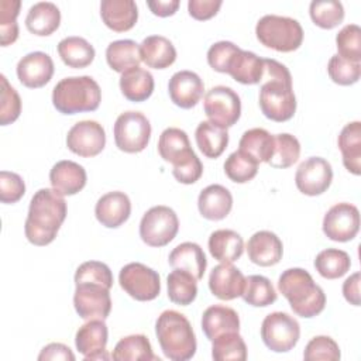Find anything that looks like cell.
Masks as SVG:
<instances>
[{"label":"cell","mask_w":361,"mask_h":361,"mask_svg":"<svg viewBox=\"0 0 361 361\" xmlns=\"http://www.w3.org/2000/svg\"><path fill=\"white\" fill-rule=\"evenodd\" d=\"M66 217V202L54 189L42 188L34 193L30 202L24 224L27 240L38 247L51 244Z\"/></svg>","instance_id":"1"},{"label":"cell","mask_w":361,"mask_h":361,"mask_svg":"<svg viewBox=\"0 0 361 361\" xmlns=\"http://www.w3.org/2000/svg\"><path fill=\"white\" fill-rule=\"evenodd\" d=\"M278 289L286 298L295 314L312 319L320 314L326 306L323 289L303 268L285 269L278 279Z\"/></svg>","instance_id":"2"},{"label":"cell","mask_w":361,"mask_h":361,"mask_svg":"<svg viewBox=\"0 0 361 361\" xmlns=\"http://www.w3.org/2000/svg\"><path fill=\"white\" fill-rule=\"evenodd\" d=\"M155 334L164 355L172 361L190 360L196 353V336L190 322L176 310H164L155 322Z\"/></svg>","instance_id":"3"},{"label":"cell","mask_w":361,"mask_h":361,"mask_svg":"<svg viewBox=\"0 0 361 361\" xmlns=\"http://www.w3.org/2000/svg\"><path fill=\"white\" fill-rule=\"evenodd\" d=\"M100 102V86L87 75L63 78L52 90V104L62 114L94 111Z\"/></svg>","instance_id":"4"},{"label":"cell","mask_w":361,"mask_h":361,"mask_svg":"<svg viewBox=\"0 0 361 361\" xmlns=\"http://www.w3.org/2000/svg\"><path fill=\"white\" fill-rule=\"evenodd\" d=\"M257 39L267 48L278 52L296 51L303 42V28L292 17L267 14L255 25Z\"/></svg>","instance_id":"5"},{"label":"cell","mask_w":361,"mask_h":361,"mask_svg":"<svg viewBox=\"0 0 361 361\" xmlns=\"http://www.w3.org/2000/svg\"><path fill=\"white\" fill-rule=\"evenodd\" d=\"M259 109L262 114L276 123L290 120L296 111V97L292 89V80L271 79L261 85Z\"/></svg>","instance_id":"6"},{"label":"cell","mask_w":361,"mask_h":361,"mask_svg":"<svg viewBox=\"0 0 361 361\" xmlns=\"http://www.w3.org/2000/svg\"><path fill=\"white\" fill-rule=\"evenodd\" d=\"M113 134L116 147L120 151L127 154L141 152L149 142L151 124L141 111L128 110L116 118Z\"/></svg>","instance_id":"7"},{"label":"cell","mask_w":361,"mask_h":361,"mask_svg":"<svg viewBox=\"0 0 361 361\" xmlns=\"http://www.w3.org/2000/svg\"><path fill=\"white\" fill-rule=\"evenodd\" d=\"M179 230V219L168 206L148 209L140 221V237L149 247H165Z\"/></svg>","instance_id":"8"},{"label":"cell","mask_w":361,"mask_h":361,"mask_svg":"<svg viewBox=\"0 0 361 361\" xmlns=\"http://www.w3.org/2000/svg\"><path fill=\"white\" fill-rule=\"evenodd\" d=\"M300 326L298 320L285 312H272L262 320L261 338L274 353H288L299 341Z\"/></svg>","instance_id":"9"},{"label":"cell","mask_w":361,"mask_h":361,"mask_svg":"<svg viewBox=\"0 0 361 361\" xmlns=\"http://www.w3.org/2000/svg\"><path fill=\"white\" fill-rule=\"evenodd\" d=\"M203 109L210 123L227 130L241 116V100L231 87L219 85L206 92Z\"/></svg>","instance_id":"10"},{"label":"cell","mask_w":361,"mask_h":361,"mask_svg":"<svg viewBox=\"0 0 361 361\" xmlns=\"http://www.w3.org/2000/svg\"><path fill=\"white\" fill-rule=\"evenodd\" d=\"M118 283L126 293L140 302L154 300L161 292L158 272L141 262L124 265L118 274Z\"/></svg>","instance_id":"11"},{"label":"cell","mask_w":361,"mask_h":361,"mask_svg":"<svg viewBox=\"0 0 361 361\" xmlns=\"http://www.w3.org/2000/svg\"><path fill=\"white\" fill-rule=\"evenodd\" d=\"M73 306L83 320L107 319L111 310L110 289L102 283L79 282L75 283Z\"/></svg>","instance_id":"12"},{"label":"cell","mask_w":361,"mask_h":361,"mask_svg":"<svg viewBox=\"0 0 361 361\" xmlns=\"http://www.w3.org/2000/svg\"><path fill=\"white\" fill-rule=\"evenodd\" d=\"M106 145V131L94 120H82L73 124L66 135V147L71 152L92 158L99 155Z\"/></svg>","instance_id":"13"},{"label":"cell","mask_w":361,"mask_h":361,"mask_svg":"<svg viewBox=\"0 0 361 361\" xmlns=\"http://www.w3.org/2000/svg\"><path fill=\"white\" fill-rule=\"evenodd\" d=\"M322 227L327 238L338 243L350 241L360 230V212L351 203H337L324 214Z\"/></svg>","instance_id":"14"},{"label":"cell","mask_w":361,"mask_h":361,"mask_svg":"<svg viewBox=\"0 0 361 361\" xmlns=\"http://www.w3.org/2000/svg\"><path fill=\"white\" fill-rule=\"evenodd\" d=\"M333 180V169L327 159L310 157L296 169L295 185L306 196H319L324 193Z\"/></svg>","instance_id":"15"},{"label":"cell","mask_w":361,"mask_h":361,"mask_svg":"<svg viewBox=\"0 0 361 361\" xmlns=\"http://www.w3.org/2000/svg\"><path fill=\"white\" fill-rule=\"evenodd\" d=\"M109 331L104 320L92 319L82 324L75 336L76 350L85 357V360H109L107 354Z\"/></svg>","instance_id":"16"},{"label":"cell","mask_w":361,"mask_h":361,"mask_svg":"<svg viewBox=\"0 0 361 361\" xmlns=\"http://www.w3.org/2000/svg\"><path fill=\"white\" fill-rule=\"evenodd\" d=\"M16 72L18 80L25 87L38 89L51 80L54 75V61L48 54L34 51L18 61Z\"/></svg>","instance_id":"17"},{"label":"cell","mask_w":361,"mask_h":361,"mask_svg":"<svg viewBox=\"0 0 361 361\" xmlns=\"http://www.w3.org/2000/svg\"><path fill=\"white\" fill-rule=\"evenodd\" d=\"M204 92L200 76L192 71H179L173 73L168 82V93L173 104L180 109L195 107Z\"/></svg>","instance_id":"18"},{"label":"cell","mask_w":361,"mask_h":361,"mask_svg":"<svg viewBox=\"0 0 361 361\" xmlns=\"http://www.w3.org/2000/svg\"><path fill=\"white\" fill-rule=\"evenodd\" d=\"M158 154L165 162L172 164V168L182 166L197 157L190 147L188 134L178 127H168L161 133Z\"/></svg>","instance_id":"19"},{"label":"cell","mask_w":361,"mask_h":361,"mask_svg":"<svg viewBox=\"0 0 361 361\" xmlns=\"http://www.w3.org/2000/svg\"><path fill=\"white\" fill-rule=\"evenodd\" d=\"M131 214L130 197L120 190L107 192L99 197L94 206L97 221L107 228H117L124 224Z\"/></svg>","instance_id":"20"},{"label":"cell","mask_w":361,"mask_h":361,"mask_svg":"<svg viewBox=\"0 0 361 361\" xmlns=\"http://www.w3.org/2000/svg\"><path fill=\"white\" fill-rule=\"evenodd\" d=\"M245 276L233 264H219L210 271L209 289L221 300H233L244 292Z\"/></svg>","instance_id":"21"},{"label":"cell","mask_w":361,"mask_h":361,"mask_svg":"<svg viewBox=\"0 0 361 361\" xmlns=\"http://www.w3.org/2000/svg\"><path fill=\"white\" fill-rule=\"evenodd\" d=\"M247 254L252 264L272 267L282 259L283 245L281 238L268 230L254 233L247 243Z\"/></svg>","instance_id":"22"},{"label":"cell","mask_w":361,"mask_h":361,"mask_svg":"<svg viewBox=\"0 0 361 361\" xmlns=\"http://www.w3.org/2000/svg\"><path fill=\"white\" fill-rule=\"evenodd\" d=\"M87 180L86 171L75 161H58L49 171V182L54 190L62 196H72L80 192Z\"/></svg>","instance_id":"23"},{"label":"cell","mask_w":361,"mask_h":361,"mask_svg":"<svg viewBox=\"0 0 361 361\" xmlns=\"http://www.w3.org/2000/svg\"><path fill=\"white\" fill-rule=\"evenodd\" d=\"M233 207V196L230 190L219 183L206 186L197 197L199 213L212 221L223 220Z\"/></svg>","instance_id":"24"},{"label":"cell","mask_w":361,"mask_h":361,"mask_svg":"<svg viewBox=\"0 0 361 361\" xmlns=\"http://www.w3.org/2000/svg\"><path fill=\"white\" fill-rule=\"evenodd\" d=\"M100 16L104 25L116 32L131 30L138 20V8L133 0H103Z\"/></svg>","instance_id":"25"},{"label":"cell","mask_w":361,"mask_h":361,"mask_svg":"<svg viewBox=\"0 0 361 361\" xmlns=\"http://www.w3.org/2000/svg\"><path fill=\"white\" fill-rule=\"evenodd\" d=\"M202 330L207 340H214L220 334L238 331L240 317L238 313L224 305L209 306L202 316Z\"/></svg>","instance_id":"26"},{"label":"cell","mask_w":361,"mask_h":361,"mask_svg":"<svg viewBox=\"0 0 361 361\" xmlns=\"http://www.w3.org/2000/svg\"><path fill=\"white\" fill-rule=\"evenodd\" d=\"M168 262L172 268L183 269L192 274L197 281L203 278L207 267V259L203 252V248L192 241H185L176 245L171 251Z\"/></svg>","instance_id":"27"},{"label":"cell","mask_w":361,"mask_h":361,"mask_svg":"<svg viewBox=\"0 0 361 361\" xmlns=\"http://www.w3.org/2000/svg\"><path fill=\"white\" fill-rule=\"evenodd\" d=\"M207 245L212 257L221 264H233L244 252L243 237L237 231L228 228L213 231L209 237Z\"/></svg>","instance_id":"28"},{"label":"cell","mask_w":361,"mask_h":361,"mask_svg":"<svg viewBox=\"0 0 361 361\" xmlns=\"http://www.w3.org/2000/svg\"><path fill=\"white\" fill-rule=\"evenodd\" d=\"M141 61L154 69L169 68L176 59L173 44L162 35H149L140 44Z\"/></svg>","instance_id":"29"},{"label":"cell","mask_w":361,"mask_h":361,"mask_svg":"<svg viewBox=\"0 0 361 361\" xmlns=\"http://www.w3.org/2000/svg\"><path fill=\"white\" fill-rule=\"evenodd\" d=\"M61 24V11L51 1H38L30 7L25 17L27 30L38 37L55 32Z\"/></svg>","instance_id":"30"},{"label":"cell","mask_w":361,"mask_h":361,"mask_svg":"<svg viewBox=\"0 0 361 361\" xmlns=\"http://www.w3.org/2000/svg\"><path fill=\"white\" fill-rule=\"evenodd\" d=\"M343 165L353 175L361 173V123L351 121L343 127L337 140Z\"/></svg>","instance_id":"31"},{"label":"cell","mask_w":361,"mask_h":361,"mask_svg":"<svg viewBox=\"0 0 361 361\" xmlns=\"http://www.w3.org/2000/svg\"><path fill=\"white\" fill-rule=\"evenodd\" d=\"M154 76L144 68L135 66L121 73L120 90L123 96L130 102H144L154 92Z\"/></svg>","instance_id":"32"},{"label":"cell","mask_w":361,"mask_h":361,"mask_svg":"<svg viewBox=\"0 0 361 361\" xmlns=\"http://www.w3.org/2000/svg\"><path fill=\"white\" fill-rule=\"evenodd\" d=\"M235 82L243 85H257L262 80L264 58L251 51L240 49L227 72Z\"/></svg>","instance_id":"33"},{"label":"cell","mask_w":361,"mask_h":361,"mask_svg":"<svg viewBox=\"0 0 361 361\" xmlns=\"http://www.w3.org/2000/svg\"><path fill=\"white\" fill-rule=\"evenodd\" d=\"M58 54L62 62L73 69H82L89 66L94 59L93 45L82 37H66L58 44Z\"/></svg>","instance_id":"34"},{"label":"cell","mask_w":361,"mask_h":361,"mask_svg":"<svg viewBox=\"0 0 361 361\" xmlns=\"http://www.w3.org/2000/svg\"><path fill=\"white\" fill-rule=\"evenodd\" d=\"M195 140L207 158H219L228 144V133L226 128H221L210 121H200L195 131Z\"/></svg>","instance_id":"35"},{"label":"cell","mask_w":361,"mask_h":361,"mask_svg":"<svg viewBox=\"0 0 361 361\" xmlns=\"http://www.w3.org/2000/svg\"><path fill=\"white\" fill-rule=\"evenodd\" d=\"M116 361H159L152 353L151 343L144 334H131L118 340L111 353Z\"/></svg>","instance_id":"36"},{"label":"cell","mask_w":361,"mask_h":361,"mask_svg":"<svg viewBox=\"0 0 361 361\" xmlns=\"http://www.w3.org/2000/svg\"><path fill=\"white\" fill-rule=\"evenodd\" d=\"M106 61L109 66L118 73L140 66V44L133 39L113 41L106 48Z\"/></svg>","instance_id":"37"},{"label":"cell","mask_w":361,"mask_h":361,"mask_svg":"<svg viewBox=\"0 0 361 361\" xmlns=\"http://www.w3.org/2000/svg\"><path fill=\"white\" fill-rule=\"evenodd\" d=\"M238 147L240 151L248 154L258 164H268L274 154L275 138L265 128H250L243 133Z\"/></svg>","instance_id":"38"},{"label":"cell","mask_w":361,"mask_h":361,"mask_svg":"<svg viewBox=\"0 0 361 361\" xmlns=\"http://www.w3.org/2000/svg\"><path fill=\"white\" fill-rule=\"evenodd\" d=\"M166 286L169 300L180 306L190 305L197 296V279L183 269L173 268L166 276Z\"/></svg>","instance_id":"39"},{"label":"cell","mask_w":361,"mask_h":361,"mask_svg":"<svg viewBox=\"0 0 361 361\" xmlns=\"http://www.w3.org/2000/svg\"><path fill=\"white\" fill-rule=\"evenodd\" d=\"M350 255L338 248H327L320 251L314 258L316 271L326 279H337L350 271Z\"/></svg>","instance_id":"40"},{"label":"cell","mask_w":361,"mask_h":361,"mask_svg":"<svg viewBox=\"0 0 361 361\" xmlns=\"http://www.w3.org/2000/svg\"><path fill=\"white\" fill-rule=\"evenodd\" d=\"M241 298L251 306L267 307L276 300L278 295L272 282L267 276L250 275L245 278V286Z\"/></svg>","instance_id":"41"},{"label":"cell","mask_w":361,"mask_h":361,"mask_svg":"<svg viewBox=\"0 0 361 361\" xmlns=\"http://www.w3.org/2000/svg\"><path fill=\"white\" fill-rule=\"evenodd\" d=\"M212 357L216 361H245L247 345L238 331L220 334L212 340Z\"/></svg>","instance_id":"42"},{"label":"cell","mask_w":361,"mask_h":361,"mask_svg":"<svg viewBox=\"0 0 361 361\" xmlns=\"http://www.w3.org/2000/svg\"><path fill=\"white\" fill-rule=\"evenodd\" d=\"M309 14L317 27L331 30L344 20V7L337 0H313L309 6Z\"/></svg>","instance_id":"43"},{"label":"cell","mask_w":361,"mask_h":361,"mask_svg":"<svg viewBox=\"0 0 361 361\" xmlns=\"http://www.w3.org/2000/svg\"><path fill=\"white\" fill-rule=\"evenodd\" d=\"M274 138H275L274 154L268 164L272 168H278V169H285L296 164L300 155V144L298 138L288 133L276 134L274 135Z\"/></svg>","instance_id":"44"},{"label":"cell","mask_w":361,"mask_h":361,"mask_svg":"<svg viewBox=\"0 0 361 361\" xmlns=\"http://www.w3.org/2000/svg\"><path fill=\"white\" fill-rule=\"evenodd\" d=\"M258 162L248 154L237 149L228 155L224 162V173L235 183H245L255 178L258 172Z\"/></svg>","instance_id":"45"},{"label":"cell","mask_w":361,"mask_h":361,"mask_svg":"<svg viewBox=\"0 0 361 361\" xmlns=\"http://www.w3.org/2000/svg\"><path fill=\"white\" fill-rule=\"evenodd\" d=\"M337 55L350 62H361V28L357 24L344 25L336 35Z\"/></svg>","instance_id":"46"},{"label":"cell","mask_w":361,"mask_h":361,"mask_svg":"<svg viewBox=\"0 0 361 361\" xmlns=\"http://www.w3.org/2000/svg\"><path fill=\"white\" fill-rule=\"evenodd\" d=\"M20 0L0 1V44L1 47L11 45L18 38L17 16L20 13Z\"/></svg>","instance_id":"47"},{"label":"cell","mask_w":361,"mask_h":361,"mask_svg":"<svg viewBox=\"0 0 361 361\" xmlns=\"http://www.w3.org/2000/svg\"><path fill=\"white\" fill-rule=\"evenodd\" d=\"M327 73L334 83L350 86L358 82L361 75V63L345 61L336 54L329 61Z\"/></svg>","instance_id":"48"},{"label":"cell","mask_w":361,"mask_h":361,"mask_svg":"<svg viewBox=\"0 0 361 361\" xmlns=\"http://www.w3.org/2000/svg\"><path fill=\"white\" fill-rule=\"evenodd\" d=\"M1 82V103H0V124L8 126L14 123L21 113V99L17 90L8 83L4 75H0Z\"/></svg>","instance_id":"49"},{"label":"cell","mask_w":361,"mask_h":361,"mask_svg":"<svg viewBox=\"0 0 361 361\" xmlns=\"http://www.w3.org/2000/svg\"><path fill=\"white\" fill-rule=\"evenodd\" d=\"M340 347L329 336H316L305 347L303 358L306 361H337L340 360Z\"/></svg>","instance_id":"50"},{"label":"cell","mask_w":361,"mask_h":361,"mask_svg":"<svg viewBox=\"0 0 361 361\" xmlns=\"http://www.w3.org/2000/svg\"><path fill=\"white\" fill-rule=\"evenodd\" d=\"M79 282H94L102 283L111 289L113 274L110 268L102 261H86L80 264L75 272V283Z\"/></svg>","instance_id":"51"},{"label":"cell","mask_w":361,"mask_h":361,"mask_svg":"<svg viewBox=\"0 0 361 361\" xmlns=\"http://www.w3.org/2000/svg\"><path fill=\"white\" fill-rule=\"evenodd\" d=\"M241 48H238L231 41L214 42L207 51V63L213 71L220 73H227L235 54Z\"/></svg>","instance_id":"52"},{"label":"cell","mask_w":361,"mask_h":361,"mask_svg":"<svg viewBox=\"0 0 361 361\" xmlns=\"http://www.w3.org/2000/svg\"><path fill=\"white\" fill-rule=\"evenodd\" d=\"M25 193V183L23 178L16 172H0V200L10 204L18 202Z\"/></svg>","instance_id":"53"},{"label":"cell","mask_w":361,"mask_h":361,"mask_svg":"<svg viewBox=\"0 0 361 361\" xmlns=\"http://www.w3.org/2000/svg\"><path fill=\"white\" fill-rule=\"evenodd\" d=\"M221 4V0H189L188 11L195 20L204 21L214 17L219 13Z\"/></svg>","instance_id":"54"},{"label":"cell","mask_w":361,"mask_h":361,"mask_svg":"<svg viewBox=\"0 0 361 361\" xmlns=\"http://www.w3.org/2000/svg\"><path fill=\"white\" fill-rule=\"evenodd\" d=\"M38 360H65V361H75V354L72 350L62 344V343H49L47 344L41 353L38 354Z\"/></svg>","instance_id":"55"},{"label":"cell","mask_w":361,"mask_h":361,"mask_svg":"<svg viewBox=\"0 0 361 361\" xmlns=\"http://www.w3.org/2000/svg\"><path fill=\"white\" fill-rule=\"evenodd\" d=\"M343 296L354 306H360V272H354L343 282Z\"/></svg>","instance_id":"56"},{"label":"cell","mask_w":361,"mask_h":361,"mask_svg":"<svg viewBox=\"0 0 361 361\" xmlns=\"http://www.w3.org/2000/svg\"><path fill=\"white\" fill-rule=\"evenodd\" d=\"M179 0H152L147 1V6L152 11V14L158 17H169L173 16L179 7Z\"/></svg>","instance_id":"57"}]
</instances>
